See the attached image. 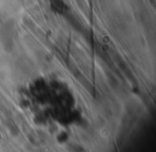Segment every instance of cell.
Returning <instances> with one entry per match:
<instances>
[{"label": "cell", "instance_id": "1", "mask_svg": "<svg viewBox=\"0 0 156 152\" xmlns=\"http://www.w3.org/2000/svg\"><path fill=\"white\" fill-rule=\"evenodd\" d=\"M22 100L35 121L69 127L80 119L77 98L63 80L39 77L30 81L22 93Z\"/></svg>", "mask_w": 156, "mask_h": 152}]
</instances>
